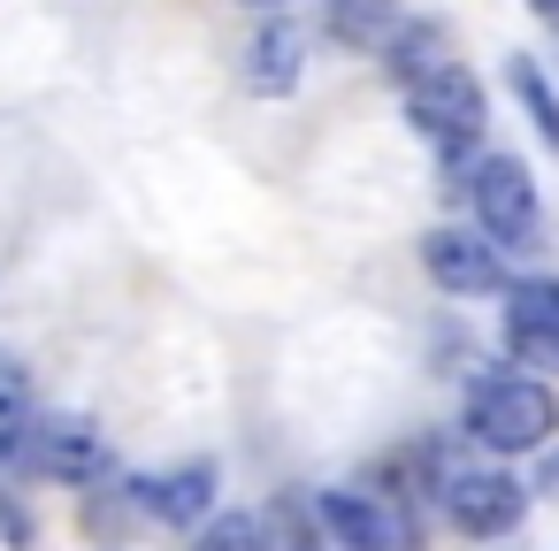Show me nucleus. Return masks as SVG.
<instances>
[{"mask_svg":"<svg viewBox=\"0 0 559 551\" xmlns=\"http://www.w3.org/2000/svg\"><path fill=\"white\" fill-rule=\"evenodd\" d=\"M460 429H467V444H475V452H490V459L544 452V444H551V429H559V398H551V383L498 368V375H475V383H467Z\"/></svg>","mask_w":559,"mask_h":551,"instance_id":"nucleus-1","label":"nucleus"},{"mask_svg":"<svg viewBox=\"0 0 559 551\" xmlns=\"http://www.w3.org/2000/svg\"><path fill=\"white\" fill-rule=\"evenodd\" d=\"M429 505L460 528V536H513L521 513H528V490L506 475V467H475L460 452H429Z\"/></svg>","mask_w":559,"mask_h":551,"instance_id":"nucleus-2","label":"nucleus"},{"mask_svg":"<svg viewBox=\"0 0 559 551\" xmlns=\"http://www.w3.org/2000/svg\"><path fill=\"white\" fill-rule=\"evenodd\" d=\"M467 200H475V230H483L490 253H536V245H544V200H536L528 161H513V154H483Z\"/></svg>","mask_w":559,"mask_h":551,"instance_id":"nucleus-3","label":"nucleus"},{"mask_svg":"<svg viewBox=\"0 0 559 551\" xmlns=\"http://www.w3.org/2000/svg\"><path fill=\"white\" fill-rule=\"evenodd\" d=\"M399 93H406V116L444 146V161L475 154V139H483V123H490V100H483V85H475L460 62H437V70L406 77Z\"/></svg>","mask_w":559,"mask_h":551,"instance_id":"nucleus-4","label":"nucleus"},{"mask_svg":"<svg viewBox=\"0 0 559 551\" xmlns=\"http://www.w3.org/2000/svg\"><path fill=\"white\" fill-rule=\"evenodd\" d=\"M307 520L337 543V551H414V536L399 528V513L368 490H314L307 498Z\"/></svg>","mask_w":559,"mask_h":551,"instance_id":"nucleus-5","label":"nucleus"},{"mask_svg":"<svg viewBox=\"0 0 559 551\" xmlns=\"http://www.w3.org/2000/svg\"><path fill=\"white\" fill-rule=\"evenodd\" d=\"M215 459H185V467H162V475H131L123 482V505L154 513L162 528H200L215 513Z\"/></svg>","mask_w":559,"mask_h":551,"instance_id":"nucleus-6","label":"nucleus"},{"mask_svg":"<svg viewBox=\"0 0 559 551\" xmlns=\"http://www.w3.org/2000/svg\"><path fill=\"white\" fill-rule=\"evenodd\" d=\"M421 268H429V284L452 291V299H475V291H498V284H506V268H498V253L483 245V230H452V223H437V230L421 238Z\"/></svg>","mask_w":559,"mask_h":551,"instance_id":"nucleus-7","label":"nucleus"},{"mask_svg":"<svg viewBox=\"0 0 559 551\" xmlns=\"http://www.w3.org/2000/svg\"><path fill=\"white\" fill-rule=\"evenodd\" d=\"M238 77H246V93H261V100H284L299 77H307V39L292 32V24H261L253 39H246V55H238Z\"/></svg>","mask_w":559,"mask_h":551,"instance_id":"nucleus-8","label":"nucleus"},{"mask_svg":"<svg viewBox=\"0 0 559 551\" xmlns=\"http://www.w3.org/2000/svg\"><path fill=\"white\" fill-rule=\"evenodd\" d=\"M330 32L345 47H360V55H383L399 39V9L391 0H330Z\"/></svg>","mask_w":559,"mask_h":551,"instance_id":"nucleus-9","label":"nucleus"},{"mask_svg":"<svg viewBox=\"0 0 559 551\" xmlns=\"http://www.w3.org/2000/svg\"><path fill=\"white\" fill-rule=\"evenodd\" d=\"M192 551H276V528H269V513H253V505L207 513V520L192 528Z\"/></svg>","mask_w":559,"mask_h":551,"instance_id":"nucleus-10","label":"nucleus"},{"mask_svg":"<svg viewBox=\"0 0 559 551\" xmlns=\"http://www.w3.org/2000/svg\"><path fill=\"white\" fill-rule=\"evenodd\" d=\"M506 322L559 337V276H521V284H506Z\"/></svg>","mask_w":559,"mask_h":551,"instance_id":"nucleus-11","label":"nucleus"},{"mask_svg":"<svg viewBox=\"0 0 559 551\" xmlns=\"http://www.w3.org/2000/svg\"><path fill=\"white\" fill-rule=\"evenodd\" d=\"M437 62H452L444 55V39H437V24H399V39L383 47V70L406 85V77H421V70H437Z\"/></svg>","mask_w":559,"mask_h":551,"instance_id":"nucleus-12","label":"nucleus"},{"mask_svg":"<svg viewBox=\"0 0 559 551\" xmlns=\"http://www.w3.org/2000/svg\"><path fill=\"white\" fill-rule=\"evenodd\" d=\"M506 77H513V93H521V108H528V123H536V139L559 154V100H551V85H544V70L528 62V55H513L506 62Z\"/></svg>","mask_w":559,"mask_h":551,"instance_id":"nucleus-13","label":"nucleus"},{"mask_svg":"<svg viewBox=\"0 0 559 551\" xmlns=\"http://www.w3.org/2000/svg\"><path fill=\"white\" fill-rule=\"evenodd\" d=\"M506 352H513L521 368H536V383L559 375V337H551V330H513V322H506Z\"/></svg>","mask_w":559,"mask_h":551,"instance_id":"nucleus-14","label":"nucleus"},{"mask_svg":"<svg viewBox=\"0 0 559 551\" xmlns=\"http://www.w3.org/2000/svg\"><path fill=\"white\" fill-rule=\"evenodd\" d=\"M24 398H32L24 360H16V352H0V429H9V421H24Z\"/></svg>","mask_w":559,"mask_h":551,"instance_id":"nucleus-15","label":"nucleus"},{"mask_svg":"<svg viewBox=\"0 0 559 551\" xmlns=\"http://www.w3.org/2000/svg\"><path fill=\"white\" fill-rule=\"evenodd\" d=\"M269 528H284V543H276V551H322V536H314L307 505H276V513H269Z\"/></svg>","mask_w":559,"mask_h":551,"instance_id":"nucleus-16","label":"nucleus"},{"mask_svg":"<svg viewBox=\"0 0 559 551\" xmlns=\"http://www.w3.org/2000/svg\"><path fill=\"white\" fill-rule=\"evenodd\" d=\"M0 543H9V551H32V513H24L9 490H0Z\"/></svg>","mask_w":559,"mask_h":551,"instance_id":"nucleus-17","label":"nucleus"},{"mask_svg":"<svg viewBox=\"0 0 559 551\" xmlns=\"http://www.w3.org/2000/svg\"><path fill=\"white\" fill-rule=\"evenodd\" d=\"M536 490L559 498V444H544V459H536Z\"/></svg>","mask_w":559,"mask_h":551,"instance_id":"nucleus-18","label":"nucleus"},{"mask_svg":"<svg viewBox=\"0 0 559 551\" xmlns=\"http://www.w3.org/2000/svg\"><path fill=\"white\" fill-rule=\"evenodd\" d=\"M528 9H536V16H559V0H528Z\"/></svg>","mask_w":559,"mask_h":551,"instance_id":"nucleus-19","label":"nucleus"},{"mask_svg":"<svg viewBox=\"0 0 559 551\" xmlns=\"http://www.w3.org/2000/svg\"><path fill=\"white\" fill-rule=\"evenodd\" d=\"M246 9H276V0H246Z\"/></svg>","mask_w":559,"mask_h":551,"instance_id":"nucleus-20","label":"nucleus"}]
</instances>
